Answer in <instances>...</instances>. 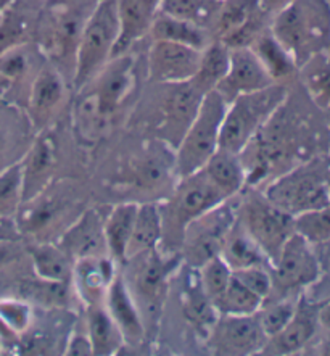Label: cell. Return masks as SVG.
Masks as SVG:
<instances>
[{"label":"cell","mask_w":330,"mask_h":356,"mask_svg":"<svg viewBox=\"0 0 330 356\" xmlns=\"http://www.w3.org/2000/svg\"><path fill=\"white\" fill-rule=\"evenodd\" d=\"M269 31L299 70L330 47V0H293L271 18Z\"/></svg>","instance_id":"cell-1"},{"label":"cell","mask_w":330,"mask_h":356,"mask_svg":"<svg viewBox=\"0 0 330 356\" xmlns=\"http://www.w3.org/2000/svg\"><path fill=\"white\" fill-rule=\"evenodd\" d=\"M99 0H47L42 17L39 19L38 33L42 40L44 54L53 60L63 74L73 81L74 55L79 39Z\"/></svg>","instance_id":"cell-2"},{"label":"cell","mask_w":330,"mask_h":356,"mask_svg":"<svg viewBox=\"0 0 330 356\" xmlns=\"http://www.w3.org/2000/svg\"><path fill=\"white\" fill-rule=\"evenodd\" d=\"M286 84H272L256 92L238 95L226 108L221 126L220 149L242 154L264 124L286 105Z\"/></svg>","instance_id":"cell-3"},{"label":"cell","mask_w":330,"mask_h":356,"mask_svg":"<svg viewBox=\"0 0 330 356\" xmlns=\"http://www.w3.org/2000/svg\"><path fill=\"white\" fill-rule=\"evenodd\" d=\"M227 105L229 104L216 89L203 95L194 120L176 147L174 168L177 179L200 171L220 149L221 126Z\"/></svg>","instance_id":"cell-4"},{"label":"cell","mask_w":330,"mask_h":356,"mask_svg":"<svg viewBox=\"0 0 330 356\" xmlns=\"http://www.w3.org/2000/svg\"><path fill=\"white\" fill-rule=\"evenodd\" d=\"M118 34L116 0H100L90 15L76 49L73 71V86L76 90H81L92 83L95 76L113 58Z\"/></svg>","instance_id":"cell-5"},{"label":"cell","mask_w":330,"mask_h":356,"mask_svg":"<svg viewBox=\"0 0 330 356\" xmlns=\"http://www.w3.org/2000/svg\"><path fill=\"white\" fill-rule=\"evenodd\" d=\"M176 192L165 207L163 215V241L172 247H181L185 227L206 211L229 200L217 191V187L208 179L203 170L194 175L177 179Z\"/></svg>","instance_id":"cell-6"},{"label":"cell","mask_w":330,"mask_h":356,"mask_svg":"<svg viewBox=\"0 0 330 356\" xmlns=\"http://www.w3.org/2000/svg\"><path fill=\"white\" fill-rule=\"evenodd\" d=\"M237 221L255 238L269 263L277 258L287 238L295 234V216L288 215L264 194L250 192L236 203Z\"/></svg>","instance_id":"cell-7"},{"label":"cell","mask_w":330,"mask_h":356,"mask_svg":"<svg viewBox=\"0 0 330 356\" xmlns=\"http://www.w3.org/2000/svg\"><path fill=\"white\" fill-rule=\"evenodd\" d=\"M269 200L288 215L298 216L330 202V186L316 166L304 165L283 172L264 191Z\"/></svg>","instance_id":"cell-8"},{"label":"cell","mask_w":330,"mask_h":356,"mask_svg":"<svg viewBox=\"0 0 330 356\" xmlns=\"http://www.w3.org/2000/svg\"><path fill=\"white\" fill-rule=\"evenodd\" d=\"M231 200L222 202L185 227L181 258L192 269H198L208 259L221 255L227 234L237 218L236 203Z\"/></svg>","instance_id":"cell-9"},{"label":"cell","mask_w":330,"mask_h":356,"mask_svg":"<svg viewBox=\"0 0 330 356\" xmlns=\"http://www.w3.org/2000/svg\"><path fill=\"white\" fill-rule=\"evenodd\" d=\"M269 269L272 276V292L282 293V297H293L298 291L314 286L322 274L314 245L298 232L287 238Z\"/></svg>","instance_id":"cell-10"},{"label":"cell","mask_w":330,"mask_h":356,"mask_svg":"<svg viewBox=\"0 0 330 356\" xmlns=\"http://www.w3.org/2000/svg\"><path fill=\"white\" fill-rule=\"evenodd\" d=\"M267 17L258 0H221L213 15L211 34L229 49L250 47L253 40L269 28Z\"/></svg>","instance_id":"cell-11"},{"label":"cell","mask_w":330,"mask_h":356,"mask_svg":"<svg viewBox=\"0 0 330 356\" xmlns=\"http://www.w3.org/2000/svg\"><path fill=\"white\" fill-rule=\"evenodd\" d=\"M134 88V57L126 52L116 55L95 76L85 88L90 100L105 118L113 121V116L123 106L124 100ZM83 89L79 92H83Z\"/></svg>","instance_id":"cell-12"},{"label":"cell","mask_w":330,"mask_h":356,"mask_svg":"<svg viewBox=\"0 0 330 356\" xmlns=\"http://www.w3.org/2000/svg\"><path fill=\"white\" fill-rule=\"evenodd\" d=\"M68 95V79L63 71L45 62L28 90L26 110L33 128L38 132L47 128L66 105Z\"/></svg>","instance_id":"cell-13"},{"label":"cell","mask_w":330,"mask_h":356,"mask_svg":"<svg viewBox=\"0 0 330 356\" xmlns=\"http://www.w3.org/2000/svg\"><path fill=\"white\" fill-rule=\"evenodd\" d=\"M267 337L260 327L256 314L227 316L220 314L206 335L208 348L215 355L247 356L263 352Z\"/></svg>","instance_id":"cell-14"},{"label":"cell","mask_w":330,"mask_h":356,"mask_svg":"<svg viewBox=\"0 0 330 356\" xmlns=\"http://www.w3.org/2000/svg\"><path fill=\"white\" fill-rule=\"evenodd\" d=\"M131 263V289L134 298L140 297L149 308L158 307L171 274L179 264V257L171 252H161L160 247L128 259Z\"/></svg>","instance_id":"cell-15"},{"label":"cell","mask_w":330,"mask_h":356,"mask_svg":"<svg viewBox=\"0 0 330 356\" xmlns=\"http://www.w3.org/2000/svg\"><path fill=\"white\" fill-rule=\"evenodd\" d=\"M201 50L184 44L151 40L149 50V78L156 84L187 83L194 78Z\"/></svg>","instance_id":"cell-16"},{"label":"cell","mask_w":330,"mask_h":356,"mask_svg":"<svg viewBox=\"0 0 330 356\" xmlns=\"http://www.w3.org/2000/svg\"><path fill=\"white\" fill-rule=\"evenodd\" d=\"M166 89L158 102L160 129L165 131V144L177 147L194 120L203 95L190 84V81L166 84Z\"/></svg>","instance_id":"cell-17"},{"label":"cell","mask_w":330,"mask_h":356,"mask_svg":"<svg viewBox=\"0 0 330 356\" xmlns=\"http://www.w3.org/2000/svg\"><path fill=\"white\" fill-rule=\"evenodd\" d=\"M272 84L277 83H274L267 71L264 70L255 52L250 47H238L231 49L229 70L224 79L217 84L216 90L227 104H231L238 95L256 92Z\"/></svg>","instance_id":"cell-18"},{"label":"cell","mask_w":330,"mask_h":356,"mask_svg":"<svg viewBox=\"0 0 330 356\" xmlns=\"http://www.w3.org/2000/svg\"><path fill=\"white\" fill-rule=\"evenodd\" d=\"M104 305L115 324L123 334L124 343L139 347L145 340V323L134 295L123 274H116L106 291Z\"/></svg>","instance_id":"cell-19"},{"label":"cell","mask_w":330,"mask_h":356,"mask_svg":"<svg viewBox=\"0 0 330 356\" xmlns=\"http://www.w3.org/2000/svg\"><path fill=\"white\" fill-rule=\"evenodd\" d=\"M317 309L319 307L306 298H299L295 314L281 332L266 340L261 355L286 356L299 353L306 348L317 332Z\"/></svg>","instance_id":"cell-20"},{"label":"cell","mask_w":330,"mask_h":356,"mask_svg":"<svg viewBox=\"0 0 330 356\" xmlns=\"http://www.w3.org/2000/svg\"><path fill=\"white\" fill-rule=\"evenodd\" d=\"M116 264L118 263L108 255L76 259L71 284L85 307L104 303L106 291L118 274Z\"/></svg>","instance_id":"cell-21"},{"label":"cell","mask_w":330,"mask_h":356,"mask_svg":"<svg viewBox=\"0 0 330 356\" xmlns=\"http://www.w3.org/2000/svg\"><path fill=\"white\" fill-rule=\"evenodd\" d=\"M58 245L74 259L108 255L104 234V220L97 210L90 208L76 218L62 234Z\"/></svg>","instance_id":"cell-22"},{"label":"cell","mask_w":330,"mask_h":356,"mask_svg":"<svg viewBox=\"0 0 330 356\" xmlns=\"http://www.w3.org/2000/svg\"><path fill=\"white\" fill-rule=\"evenodd\" d=\"M158 12L160 0H116L119 34L113 57L129 52L137 40L149 34Z\"/></svg>","instance_id":"cell-23"},{"label":"cell","mask_w":330,"mask_h":356,"mask_svg":"<svg viewBox=\"0 0 330 356\" xmlns=\"http://www.w3.org/2000/svg\"><path fill=\"white\" fill-rule=\"evenodd\" d=\"M55 142L49 134L39 132V137L23 156V202L40 194L47 186L55 166Z\"/></svg>","instance_id":"cell-24"},{"label":"cell","mask_w":330,"mask_h":356,"mask_svg":"<svg viewBox=\"0 0 330 356\" xmlns=\"http://www.w3.org/2000/svg\"><path fill=\"white\" fill-rule=\"evenodd\" d=\"M44 52L39 45L24 42L5 50L0 54V83L5 86H17L29 83L38 74V71L44 66Z\"/></svg>","instance_id":"cell-25"},{"label":"cell","mask_w":330,"mask_h":356,"mask_svg":"<svg viewBox=\"0 0 330 356\" xmlns=\"http://www.w3.org/2000/svg\"><path fill=\"white\" fill-rule=\"evenodd\" d=\"M201 170L226 198L238 197L247 186V170L240 154L217 149Z\"/></svg>","instance_id":"cell-26"},{"label":"cell","mask_w":330,"mask_h":356,"mask_svg":"<svg viewBox=\"0 0 330 356\" xmlns=\"http://www.w3.org/2000/svg\"><path fill=\"white\" fill-rule=\"evenodd\" d=\"M149 34L151 40H167V42L184 44L198 50H203L215 39L210 28L189 22V19L171 17V15H166L163 12L156 13Z\"/></svg>","instance_id":"cell-27"},{"label":"cell","mask_w":330,"mask_h":356,"mask_svg":"<svg viewBox=\"0 0 330 356\" xmlns=\"http://www.w3.org/2000/svg\"><path fill=\"white\" fill-rule=\"evenodd\" d=\"M163 241V215L158 203H139L132 234L126 248V261L154 250Z\"/></svg>","instance_id":"cell-28"},{"label":"cell","mask_w":330,"mask_h":356,"mask_svg":"<svg viewBox=\"0 0 330 356\" xmlns=\"http://www.w3.org/2000/svg\"><path fill=\"white\" fill-rule=\"evenodd\" d=\"M85 332L89 335L95 356L116 355L126 345L123 334L111 319L104 303L85 307Z\"/></svg>","instance_id":"cell-29"},{"label":"cell","mask_w":330,"mask_h":356,"mask_svg":"<svg viewBox=\"0 0 330 356\" xmlns=\"http://www.w3.org/2000/svg\"><path fill=\"white\" fill-rule=\"evenodd\" d=\"M221 257L229 264L232 271L251 266H271L266 253L245 231V227L237 221V218L222 245Z\"/></svg>","instance_id":"cell-30"},{"label":"cell","mask_w":330,"mask_h":356,"mask_svg":"<svg viewBox=\"0 0 330 356\" xmlns=\"http://www.w3.org/2000/svg\"><path fill=\"white\" fill-rule=\"evenodd\" d=\"M137 208L139 203H119L111 208L108 216L104 220L106 252L118 264L126 263V248L134 227Z\"/></svg>","instance_id":"cell-31"},{"label":"cell","mask_w":330,"mask_h":356,"mask_svg":"<svg viewBox=\"0 0 330 356\" xmlns=\"http://www.w3.org/2000/svg\"><path fill=\"white\" fill-rule=\"evenodd\" d=\"M250 49L260 60L264 70L267 71L274 83L286 84V81L293 78L298 73V66L295 60L290 57V54L279 44V40L274 38L272 33L267 29L258 35L253 40Z\"/></svg>","instance_id":"cell-32"},{"label":"cell","mask_w":330,"mask_h":356,"mask_svg":"<svg viewBox=\"0 0 330 356\" xmlns=\"http://www.w3.org/2000/svg\"><path fill=\"white\" fill-rule=\"evenodd\" d=\"M229 60L231 49L221 40L213 39L201 50L200 63H198L194 78L190 79V84L201 95L215 90L229 70Z\"/></svg>","instance_id":"cell-33"},{"label":"cell","mask_w":330,"mask_h":356,"mask_svg":"<svg viewBox=\"0 0 330 356\" xmlns=\"http://www.w3.org/2000/svg\"><path fill=\"white\" fill-rule=\"evenodd\" d=\"M35 276L50 282H71L74 259L58 243H38L29 248Z\"/></svg>","instance_id":"cell-34"},{"label":"cell","mask_w":330,"mask_h":356,"mask_svg":"<svg viewBox=\"0 0 330 356\" xmlns=\"http://www.w3.org/2000/svg\"><path fill=\"white\" fill-rule=\"evenodd\" d=\"M309 99L319 108H330V47L308 60L298 70Z\"/></svg>","instance_id":"cell-35"},{"label":"cell","mask_w":330,"mask_h":356,"mask_svg":"<svg viewBox=\"0 0 330 356\" xmlns=\"http://www.w3.org/2000/svg\"><path fill=\"white\" fill-rule=\"evenodd\" d=\"M185 286L184 298H182L185 316L206 337L213 324L220 316V313H217L215 305L211 303V300L206 297V293L203 292L200 281H198V274L195 279H190V282L185 284Z\"/></svg>","instance_id":"cell-36"},{"label":"cell","mask_w":330,"mask_h":356,"mask_svg":"<svg viewBox=\"0 0 330 356\" xmlns=\"http://www.w3.org/2000/svg\"><path fill=\"white\" fill-rule=\"evenodd\" d=\"M263 303L264 300L261 297L243 286L232 274L229 286L216 303V309L220 314H227V316H251L258 313Z\"/></svg>","instance_id":"cell-37"},{"label":"cell","mask_w":330,"mask_h":356,"mask_svg":"<svg viewBox=\"0 0 330 356\" xmlns=\"http://www.w3.org/2000/svg\"><path fill=\"white\" fill-rule=\"evenodd\" d=\"M171 172L176 175L174 156L163 155V150H151L139 161L135 170V184L142 189L155 191L166 184Z\"/></svg>","instance_id":"cell-38"},{"label":"cell","mask_w":330,"mask_h":356,"mask_svg":"<svg viewBox=\"0 0 330 356\" xmlns=\"http://www.w3.org/2000/svg\"><path fill=\"white\" fill-rule=\"evenodd\" d=\"M23 203L22 161L0 170V218H15Z\"/></svg>","instance_id":"cell-39"},{"label":"cell","mask_w":330,"mask_h":356,"mask_svg":"<svg viewBox=\"0 0 330 356\" xmlns=\"http://www.w3.org/2000/svg\"><path fill=\"white\" fill-rule=\"evenodd\" d=\"M197 274L203 292L206 293V297L216 307V303L220 302V298L222 297V293H224L232 279L231 266L224 261V258L217 255L208 259L206 263H203L197 269Z\"/></svg>","instance_id":"cell-40"},{"label":"cell","mask_w":330,"mask_h":356,"mask_svg":"<svg viewBox=\"0 0 330 356\" xmlns=\"http://www.w3.org/2000/svg\"><path fill=\"white\" fill-rule=\"evenodd\" d=\"M298 300L299 298L282 297L274 300V302H269L267 305H261V308L258 309L256 313V319L267 339L281 332V330L288 324L293 314H295Z\"/></svg>","instance_id":"cell-41"},{"label":"cell","mask_w":330,"mask_h":356,"mask_svg":"<svg viewBox=\"0 0 330 356\" xmlns=\"http://www.w3.org/2000/svg\"><path fill=\"white\" fill-rule=\"evenodd\" d=\"M31 22L26 15L17 12L8 5L0 15V54L15 45L31 42Z\"/></svg>","instance_id":"cell-42"},{"label":"cell","mask_w":330,"mask_h":356,"mask_svg":"<svg viewBox=\"0 0 330 356\" xmlns=\"http://www.w3.org/2000/svg\"><path fill=\"white\" fill-rule=\"evenodd\" d=\"M295 232L313 245L330 242V202L295 216Z\"/></svg>","instance_id":"cell-43"},{"label":"cell","mask_w":330,"mask_h":356,"mask_svg":"<svg viewBox=\"0 0 330 356\" xmlns=\"http://www.w3.org/2000/svg\"><path fill=\"white\" fill-rule=\"evenodd\" d=\"M221 0H160V12L206 26Z\"/></svg>","instance_id":"cell-44"},{"label":"cell","mask_w":330,"mask_h":356,"mask_svg":"<svg viewBox=\"0 0 330 356\" xmlns=\"http://www.w3.org/2000/svg\"><path fill=\"white\" fill-rule=\"evenodd\" d=\"M34 313L31 305L23 298H0V323L15 337L31 329Z\"/></svg>","instance_id":"cell-45"},{"label":"cell","mask_w":330,"mask_h":356,"mask_svg":"<svg viewBox=\"0 0 330 356\" xmlns=\"http://www.w3.org/2000/svg\"><path fill=\"white\" fill-rule=\"evenodd\" d=\"M232 274L243 284V286L250 289L251 292H255L258 297H261L264 302L271 297L272 276L269 266H251L236 269V271H232Z\"/></svg>","instance_id":"cell-46"},{"label":"cell","mask_w":330,"mask_h":356,"mask_svg":"<svg viewBox=\"0 0 330 356\" xmlns=\"http://www.w3.org/2000/svg\"><path fill=\"white\" fill-rule=\"evenodd\" d=\"M65 355L68 356H90L92 353V345H90L89 335L85 332V327L83 330L74 329L66 339L65 343Z\"/></svg>","instance_id":"cell-47"},{"label":"cell","mask_w":330,"mask_h":356,"mask_svg":"<svg viewBox=\"0 0 330 356\" xmlns=\"http://www.w3.org/2000/svg\"><path fill=\"white\" fill-rule=\"evenodd\" d=\"M19 236L13 218H0V241H17Z\"/></svg>","instance_id":"cell-48"},{"label":"cell","mask_w":330,"mask_h":356,"mask_svg":"<svg viewBox=\"0 0 330 356\" xmlns=\"http://www.w3.org/2000/svg\"><path fill=\"white\" fill-rule=\"evenodd\" d=\"M13 259H17L15 241H0V269L8 266Z\"/></svg>","instance_id":"cell-49"},{"label":"cell","mask_w":330,"mask_h":356,"mask_svg":"<svg viewBox=\"0 0 330 356\" xmlns=\"http://www.w3.org/2000/svg\"><path fill=\"white\" fill-rule=\"evenodd\" d=\"M260 2L261 10L269 17H274L277 12H281L282 8H286L287 5H290L293 0H258Z\"/></svg>","instance_id":"cell-50"},{"label":"cell","mask_w":330,"mask_h":356,"mask_svg":"<svg viewBox=\"0 0 330 356\" xmlns=\"http://www.w3.org/2000/svg\"><path fill=\"white\" fill-rule=\"evenodd\" d=\"M8 154V136L5 131V126L0 121V170L8 166V163H5V156Z\"/></svg>","instance_id":"cell-51"},{"label":"cell","mask_w":330,"mask_h":356,"mask_svg":"<svg viewBox=\"0 0 330 356\" xmlns=\"http://www.w3.org/2000/svg\"><path fill=\"white\" fill-rule=\"evenodd\" d=\"M317 321H319V325H321L324 330L330 332V300H329V302L324 303L322 307H319Z\"/></svg>","instance_id":"cell-52"},{"label":"cell","mask_w":330,"mask_h":356,"mask_svg":"<svg viewBox=\"0 0 330 356\" xmlns=\"http://www.w3.org/2000/svg\"><path fill=\"white\" fill-rule=\"evenodd\" d=\"M329 334H330V332H329ZM316 350H317L316 353H319V355H327V356H330V335H329L327 339H324L321 343L316 345Z\"/></svg>","instance_id":"cell-53"},{"label":"cell","mask_w":330,"mask_h":356,"mask_svg":"<svg viewBox=\"0 0 330 356\" xmlns=\"http://www.w3.org/2000/svg\"><path fill=\"white\" fill-rule=\"evenodd\" d=\"M8 5H10V0H0V15H2V12L8 7Z\"/></svg>","instance_id":"cell-54"},{"label":"cell","mask_w":330,"mask_h":356,"mask_svg":"<svg viewBox=\"0 0 330 356\" xmlns=\"http://www.w3.org/2000/svg\"><path fill=\"white\" fill-rule=\"evenodd\" d=\"M2 350H3V342H2V339H0V353H2Z\"/></svg>","instance_id":"cell-55"},{"label":"cell","mask_w":330,"mask_h":356,"mask_svg":"<svg viewBox=\"0 0 330 356\" xmlns=\"http://www.w3.org/2000/svg\"><path fill=\"white\" fill-rule=\"evenodd\" d=\"M99 2H100V0H99Z\"/></svg>","instance_id":"cell-56"}]
</instances>
